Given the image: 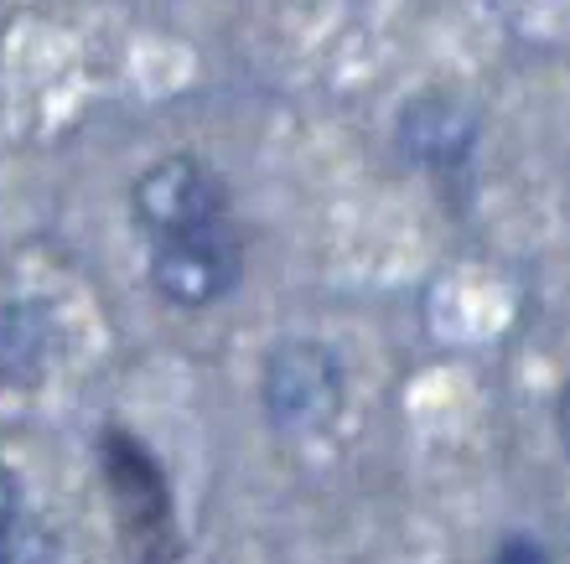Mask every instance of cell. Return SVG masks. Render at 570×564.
<instances>
[{"instance_id":"6da1fadb","label":"cell","mask_w":570,"mask_h":564,"mask_svg":"<svg viewBox=\"0 0 570 564\" xmlns=\"http://www.w3.org/2000/svg\"><path fill=\"white\" fill-rule=\"evenodd\" d=\"M347 404V373L327 342L291 337L275 342L259 363V409L271 419V431L306 441L337 425Z\"/></svg>"},{"instance_id":"7a4b0ae2","label":"cell","mask_w":570,"mask_h":564,"mask_svg":"<svg viewBox=\"0 0 570 564\" xmlns=\"http://www.w3.org/2000/svg\"><path fill=\"white\" fill-rule=\"evenodd\" d=\"M130 212L150 244L213 228L228 218V187L208 161L197 156H161L130 187Z\"/></svg>"},{"instance_id":"3957f363","label":"cell","mask_w":570,"mask_h":564,"mask_svg":"<svg viewBox=\"0 0 570 564\" xmlns=\"http://www.w3.org/2000/svg\"><path fill=\"white\" fill-rule=\"evenodd\" d=\"M239 234L224 218V224L197 228V234L161 238L156 254H150V285H156V296L166 306L203 311V306H218L239 285Z\"/></svg>"},{"instance_id":"277c9868","label":"cell","mask_w":570,"mask_h":564,"mask_svg":"<svg viewBox=\"0 0 570 564\" xmlns=\"http://www.w3.org/2000/svg\"><path fill=\"white\" fill-rule=\"evenodd\" d=\"M478 140H482L478 109L466 105V99H456V93L425 89L394 115V146H400L405 161L425 166V171H456V166H466Z\"/></svg>"},{"instance_id":"5b68a950","label":"cell","mask_w":570,"mask_h":564,"mask_svg":"<svg viewBox=\"0 0 570 564\" xmlns=\"http://www.w3.org/2000/svg\"><path fill=\"white\" fill-rule=\"evenodd\" d=\"M58 353H62V321L47 300L37 296L0 300V384L37 388L52 373Z\"/></svg>"},{"instance_id":"8992f818","label":"cell","mask_w":570,"mask_h":564,"mask_svg":"<svg viewBox=\"0 0 570 564\" xmlns=\"http://www.w3.org/2000/svg\"><path fill=\"white\" fill-rule=\"evenodd\" d=\"M0 564H62V538L42 518H21L0 534Z\"/></svg>"},{"instance_id":"52a82bcc","label":"cell","mask_w":570,"mask_h":564,"mask_svg":"<svg viewBox=\"0 0 570 564\" xmlns=\"http://www.w3.org/2000/svg\"><path fill=\"white\" fill-rule=\"evenodd\" d=\"M16 518H21V482H16V472L0 461V534H6Z\"/></svg>"},{"instance_id":"ba28073f","label":"cell","mask_w":570,"mask_h":564,"mask_svg":"<svg viewBox=\"0 0 570 564\" xmlns=\"http://www.w3.org/2000/svg\"><path fill=\"white\" fill-rule=\"evenodd\" d=\"M488 564H544V550L534 544V538H509Z\"/></svg>"},{"instance_id":"9c48e42d","label":"cell","mask_w":570,"mask_h":564,"mask_svg":"<svg viewBox=\"0 0 570 564\" xmlns=\"http://www.w3.org/2000/svg\"><path fill=\"white\" fill-rule=\"evenodd\" d=\"M556 435H560V446H566V456H570V384L560 388V399H556Z\"/></svg>"}]
</instances>
